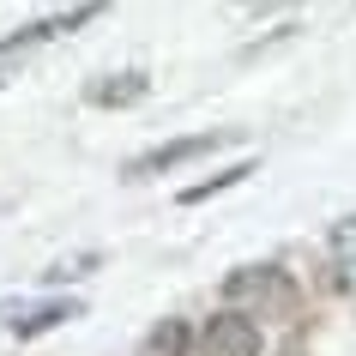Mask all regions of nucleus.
Masks as SVG:
<instances>
[{"mask_svg": "<svg viewBox=\"0 0 356 356\" xmlns=\"http://www.w3.org/2000/svg\"><path fill=\"white\" fill-rule=\"evenodd\" d=\"M248 175H254V157H236L229 169H218V175H206V181H193V188H181V206H206L211 193H229V188H242Z\"/></svg>", "mask_w": 356, "mask_h": 356, "instance_id": "9", "label": "nucleus"}, {"mask_svg": "<svg viewBox=\"0 0 356 356\" xmlns=\"http://www.w3.org/2000/svg\"><path fill=\"white\" fill-rule=\"evenodd\" d=\"M133 356H193V326L188 320H157Z\"/></svg>", "mask_w": 356, "mask_h": 356, "instance_id": "7", "label": "nucleus"}, {"mask_svg": "<svg viewBox=\"0 0 356 356\" xmlns=\"http://www.w3.org/2000/svg\"><path fill=\"white\" fill-rule=\"evenodd\" d=\"M103 6H109V0H73V6H60V13H42V19L19 24L13 37H0V67H6V73H13V60L24 67L37 49H49V42H60V37H73L79 24H91Z\"/></svg>", "mask_w": 356, "mask_h": 356, "instance_id": "2", "label": "nucleus"}, {"mask_svg": "<svg viewBox=\"0 0 356 356\" xmlns=\"http://www.w3.org/2000/svg\"><path fill=\"white\" fill-rule=\"evenodd\" d=\"M103 266V254H73V260H55L49 272H42V284H73V278H85V272H97Z\"/></svg>", "mask_w": 356, "mask_h": 356, "instance_id": "10", "label": "nucleus"}, {"mask_svg": "<svg viewBox=\"0 0 356 356\" xmlns=\"http://www.w3.org/2000/svg\"><path fill=\"white\" fill-rule=\"evenodd\" d=\"M151 97V79L139 73V67H127V73H103L85 85V103L91 109H133V103H145Z\"/></svg>", "mask_w": 356, "mask_h": 356, "instance_id": "6", "label": "nucleus"}, {"mask_svg": "<svg viewBox=\"0 0 356 356\" xmlns=\"http://www.w3.org/2000/svg\"><path fill=\"white\" fill-rule=\"evenodd\" d=\"M284 6H296V0H236L242 19H266V13H284Z\"/></svg>", "mask_w": 356, "mask_h": 356, "instance_id": "11", "label": "nucleus"}, {"mask_svg": "<svg viewBox=\"0 0 356 356\" xmlns=\"http://www.w3.org/2000/svg\"><path fill=\"white\" fill-rule=\"evenodd\" d=\"M236 145V133L229 127H206V133H181V139H163V145L139 151V157H127V181H151V175H175L181 163H193V157H211V151Z\"/></svg>", "mask_w": 356, "mask_h": 356, "instance_id": "3", "label": "nucleus"}, {"mask_svg": "<svg viewBox=\"0 0 356 356\" xmlns=\"http://www.w3.org/2000/svg\"><path fill=\"white\" fill-rule=\"evenodd\" d=\"M200 356H266V332L260 320L242 308H218L200 326Z\"/></svg>", "mask_w": 356, "mask_h": 356, "instance_id": "4", "label": "nucleus"}, {"mask_svg": "<svg viewBox=\"0 0 356 356\" xmlns=\"http://www.w3.org/2000/svg\"><path fill=\"white\" fill-rule=\"evenodd\" d=\"M224 308H254V320L266 314H284V308H296V278L284 272V266H236L224 278Z\"/></svg>", "mask_w": 356, "mask_h": 356, "instance_id": "1", "label": "nucleus"}, {"mask_svg": "<svg viewBox=\"0 0 356 356\" xmlns=\"http://www.w3.org/2000/svg\"><path fill=\"white\" fill-rule=\"evenodd\" d=\"M85 308H79V296H42V302H0V326H13L19 338H42L55 332V326H67V320H79Z\"/></svg>", "mask_w": 356, "mask_h": 356, "instance_id": "5", "label": "nucleus"}, {"mask_svg": "<svg viewBox=\"0 0 356 356\" xmlns=\"http://www.w3.org/2000/svg\"><path fill=\"white\" fill-rule=\"evenodd\" d=\"M326 266H332V284H350V272H356V211L332 224V236H326Z\"/></svg>", "mask_w": 356, "mask_h": 356, "instance_id": "8", "label": "nucleus"}]
</instances>
